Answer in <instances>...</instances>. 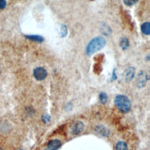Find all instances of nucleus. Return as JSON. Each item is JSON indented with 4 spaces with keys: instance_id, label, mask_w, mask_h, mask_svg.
<instances>
[{
    "instance_id": "nucleus-16",
    "label": "nucleus",
    "mask_w": 150,
    "mask_h": 150,
    "mask_svg": "<svg viewBox=\"0 0 150 150\" xmlns=\"http://www.w3.org/2000/svg\"><path fill=\"white\" fill-rule=\"evenodd\" d=\"M138 0H123L124 4L128 6H132L136 4Z\"/></svg>"
},
{
    "instance_id": "nucleus-1",
    "label": "nucleus",
    "mask_w": 150,
    "mask_h": 150,
    "mask_svg": "<svg viewBox=\"0 0 150 150\" xmlns=\"http://www.w3.org/2000/svg\"><path fill=\"white\" fill-rule=\"evenodd\" d=\"M106 44L105 39L101 36L93 39L88 44L86 48V53L90 56L101 50Z\"/></svg>"
},
{
    "instance_id": "nucleus-20",
    "label": "nucleus",
    "mask_w": 150,
    "mask_h": 150,
    "mask_svg": "<svg viewBox=\"0 0 150 150\" xmlns=\"http://www.w3.org/2000/svg\"><path fill=\"white\" fill-rule=\"evenodd\" d=\"M0 150H3V149H2V148H1L0 147Z\"/></svg>"
},
{
    "instance_id": "nucleus-3",
    "label": "nucleus",
    "mask_w": 150,
    "mask_h": 150,
    "mask_svg": "<svg viewBox=\"0 0 150 150\" xmlns=\"http://www.w3.org/2000/svg\"><path fill=\"white\" fill-rule=\"evenodd\" d=\"M148 80V75L143 70L139 72L137 78V86L138 88L144 87Z\"/></svg>"
},
{
    "instance_id": "nucleus-2",
    "label": "nucleus",
    "mask_w": 150,
    "mask_h": 150,
    "mask_svg": "<svg viewBox=\"0 0 150 150\" xmlns=\"http://www.w3.org/2000/svg\"><path fill=\"white\" fill-rule=\"evenodd\" d=\"M114 104L116 107L124 113L128 112L131 107V103L128 97L122 94L116 96L114 99Z\"/></svg>"
},
{
    "instance_id": "nucleus-9",
    "label": "nucleus",
    "mask_w": 150,
    "mask_h": 150,
    "mask_svg": "<svg viewBox=\"0 0 150 150\" xmlns=\"http://www.w3.org/2000/svg\"><path fill=\"white\" fill-rule=\"evenodd\" d=\"M115 150H128V145L126 142L122 141H120L117 142L115 147Z\"/></svg>"
},
{
    "instance_id": "nucleus-12",
    "label": "nucleus",
    "mask_w": 150,
    "mask_h": 150,
    "mask_svg": "<svg viewBox=\"0 0 150 150\" xmlns=\"http://www.w3.org/2000/svg\"><path fill=\"white\" fill-rule=\"evenodd\" d=\"M26 38L29 40L38 42H42L44 40L43 38L39 35H28L26 36Z\"/></svg>"
},
{
    "instance_id": "nucleus-15",
    "label": "nucleus",
    "mask_w": 150,
    "mask_h": 150,
    "mask_svg": "<svg viewBox=\"0 0 150 150\" xmlns=\"http://www.w3.org/2000/svg\"><path fill=\"white\" fill-rule=\"evenodd\" d=\"M51 117L48 114H45L42 117V120L44 123H47L50 121Z\"/></svg>"
},
{
    "instance_id": "nucleus-10",
    "label": "nucleus",
    "mask_w": 150,
    "mask_h": 150,
    "mask_svg": "<svg viewBox=\"0 0 150 150\" xmlns=\"http://www.w3.org/2000/svg\"><path fill=\"white\" fill-rule=\"evenodd\" d=\"M141 29L143 33L146 35H149L150 33V24L149 22L144 23L141 27Z\"/></svg>"
},
{
    "instance_id": "nucleus-13",
    "label": "nucleus",
    "mask_w": 150,
    "mask_h": 150,
    "mask_svg": "<svg viewBox=\"0 0 150 150\" xmlns=\"http://www.w3.org/2000/svg\"><path fill=\"white\" fill-rule=\"evenodd\" d=\"M98 98L100 102L103 104H105L108 101V96L105 92H101L99 94Z\"/></svg>"
},
{
    "instance_id": "nucleus-6",
    "label": "nucleus",
    "mask_w": 150,
    "mask_h": 150,
    "mask_svg": "<svg viewBox=\"0 0 150 150\" xmlns=\"http://www.w3.org/2000/svg\"><path fill=\"white\" fill-rule=\"evenodd\" d=\"M135 69L133 67H128L124 71V80L127 83L131 81L135 76Z\"/></svg>"
},
{
    "instance_id": "nucleus-5",
    "label": "nucleus",
    "mask_w": 150,
    "mask_h": 150,
    "mask_svg": "<svg viewBox=\"0 0 150 150\" xmlns=\"http://www.w3.org/2000/svg\"><path fill=\"white\" fill-rule=\"evenodd\" d=\"M61 145L62 143L59 139H52L49 141V142L47 144L45 150H58Z\"/></svg>"
},
{
    "instance_id": "nucleus-7",
    "label": "nucleus",
    "mask_w": 150,
    "mask_h": 150,
    "mask_svg": "<svg viewBox=\"0 0 150 150\" xmlns=\"http://www.w3.org/2000/svg\"><path fill=\"white\" fill-rule=\"evenodd\" d=\"M84 129V124L81 121H77L74 123L71 128V134L74 135H77L80 134Z\"/></svg>"
},
{
    "instance_id": "nucleus-14",
    "label": "nucleus",
    "mask_w": 150,
    "mask_h": 150,
    "mask_svg": "<svg viewBox=\"0 0 150 150\" xmlns=\"http://www.w3.org/2000/svg\"><path fill=\"white\" fill-rule=\"evenodd\" d=\"M67 29L66 26L64 25H62L60 26V30H59V33H60V36L62 37L65 36L67 35Z\"/></svg>"
},
{
    "instance_id": "nucleus-18",
    "label": "nucleus",
    "mask_w": 150,
    "mask_h": 150,
    "mask_svg": "<svg viewBox=\"0 0 150 150\" xmlns=\"http://www.w3.org/2000/svg\"><path fill=\"white\" fill-rule=\"evenodd\" d=\"M117 79V76H115V70H114V71H113V72H112V79L113 80H114L115 79Z\"/></svg>"
},
{
    "instance_id": "nucleus-8",
    "label": "nucleus",
    "mask_w": 150,
    "mask_h": 150,
    "mask_svg": "<svg viewBox=\"0 0 150 150\" xmlns=\"http://www.w3.org/2000/svg\"><path fill=\"white\" fill-rule=\"evenodd\" d=\"M95 130L99 134H100L104 137H107L109 134L108 129L107 128H105L104 126H103V125L97 126L95 128Z\"/></svg>"
},
{
    "instance_id": "nucleus-17",
    "label": "nucleus",
    "mask_w": 150,
    "mask_h": 150,
    "mask_svg": "<svg viewBox=\"0 0 150 150\" xmlns=\"http://www.w3.org/2000/svg\"><path fill=\"white\" fill-rule=\"evenodd\" d=\"M6 2L5 0H0V9H3L5 8Z\"/></svg>"
},
{
    "instance_id": "nucleus-4",
    "label": "nucleus",
    "mask_w": 150,
    "mask_h": 150,
    "mask_svg": "<svg viewBox=\"0 0 150 150\" xmlns=\"http://www.w3.org/2000/svg\"><path fill=\"white\" fill-rule=\"evenodd\" d=\"M47 71L45 69L42 67H38L33 70V76L36 80L41 81L44 80L47 76Z\"/></svg>"
},
{
    "instance_id": "nucleus-19",
    "label": "nucleus",
    "mask_w": 150,
    "mask_h": 150,
    "mask_svg": "<svg viewBox=\"0 0 150 150\" xmlns=\"http://www.w3.org/2000/svg\"><path fill=\"white\" fill-rule=\"evenodd\" d=\"M16 150H23V149H21V148H18V149H16Z\"/></svg>"
},
{
    "instance_id": "nucleus-11",
    "label": "nucleus",
    "mask_w": 150,
    "mask_h": 150,
    "mask_svg": "<svg viewBox=\"0 0 150 150\" xmlns=\"http://www.w3.org/2000/svg\"><path fill=\"white\" fill-rule=\"evenodd\" d=\"M129 45V40L127 38H122L121 39L120 42V46L122 49H123V50L127 49Z\"/></svg>"
}]
</instances>
